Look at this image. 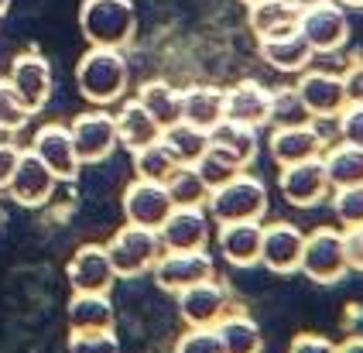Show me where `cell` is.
<instances>
[{
  "mask_svg": "<svg viewBox=\"0 0 363 353\" xmlns=\"http://www.w3.org/2000/svg\"><path fill=\"white\" fill-rule=\"evenodd\" d=\"M247 21H250V31L257 35V42H264V38H281V35L298 31L302 11L291 0H261L247 7Z\"/></svg>",
  "mask_w": 363,
  "mask_h": 353,
  "instance_id": "cell-22",
  "label": "cell"
},
{
  "mask_svg": "<svg viewBox=\"0 0 363 353\" xmlns=\"http://www.w3.org/2000/svg\"><path fill=\"white\" fill-rule=\"evenodd\" d=\"M182 121L213 130V127L226 121V89L220 86H189L182 89Z\"/></svg>",
  "mask_w": 363,
  "mask_h": 353,
  "instance_id": "cell-23",
  "label": "cell"
},
{
  "mask_svg": "<svg viewBox=\"0 0 363 353\" xmlns=\"http://www.w3.org/2000/svg\"><path fill=\"white\" fill-rule=\"evenodd\" d=\"M298 11H305V7H315V4H325V0H291Z\"/></svg>",
  "mask_w": 363,
  "mask_h": 353,
  "instance_id": "cell-46",
  "label": "cell"
},
{
  "mask_svg": "<svg viewBox=\"0 0 363 353\" xmlns=\"http://www.w3.org/2000/svg\"><path fill=\"white\" fill-rule=\"evenodd\" d=\"M278 192H281V199L288 206L298 209H312L325 203L333 196L329 175H325V162L323 158H308V162L281 165L278 168Z\"/></svg>",
  "mask_w": 363,
  "mask_h": 353,
  "instance_id": "cell-7",
  "label": "cell"
},
{
  "mask_svg": "<svg viewBox=\"0 0 363 353\" xmlns=\"http://www.w3.org/2000/svg\"><path fill=\"white\" fill-rule=\"evenodd\" d=\"M302 247H305V233L295 223H267L261 240V264L274 274H291L302 264Z\"/></svg>",
  "mask_w": 363,
  "mask_h": 353,
  "instance_id": "cell-18",
  "label": "cell"
},
{
  "mask_svg": "<svg viewBox=\"0 0 363 353\" xmlns=\"http://www.w3.org/2000/svg\"><path fill=\"white\" fill-rule=\"evenodd\" d=\"M113 121H117L121 147H127V151H138V147H144V145H155V141L162 138V124H158V121H155V117L144 110L138 96L117 106Z\"/></svg>",
  "mask_w": 363,
  "mask_h": 353,
  "instance_id": "cell-25",
  "label": "cell"
},
{
  "mask_svg": "<svg viewBox=\"0 0 363 353\" xmlns=\"http://www.w3.org/2000/svg\"><path fill=\"white\" fill-rule=\"evenodd\" d=\"M323 162H325V175H329V186L333 189L363 186V147L360 145L340 141V145L325 147Z\"/></svg>",
  "mask_w": 363,
  "mask_h": 353,
  "instance_id": "cell-29",
  "label": "cell"
},
{
  "mask_svg": "<svg viewBox=\"0 0 363 353\" xmlns=\"http://www.w3.org/2000/svg\"><path fill=\"white\" fill-rule=\"evenodd\" d=\"M223 353H264V332L247 312L230 309L216 323Z\"/></svg>",
  "mask_w": 363,
  "mask_h": 353,
  "instance_id": "cell-27",
  "label": "cell"
},
{
  "mask_svg": "<svg viewBox=\"0 0 363 353\" xmlns=\"http://www.w3.org/2000/svg\"><path fill=\"white\" fill-rule=\"evenodd\" d=\"M35 117V110L18 96V89L11 86V79H0V130L4 134H18L28 127V121Z\"/></svg>",
  "mask_w": 363,
  "mask_h": 353,
  "instance_id": "cell-36",
  "label": "cell"
},
{
  "mask_svg": "<svg viewBox=\"0 0 363 353\" xmlns=\"http://www.w3.org/2000/svg\"><path fill=\"white\" fill-rule=\"evenodd\" d=\"M11 86L18 89V96L38 113L52 96V62L38 52H21L11 62Z\"/></svg>",
  "mask_w": 363,
  "mask_h": 353,
  "instance_id": "cell-20",
  "label": "cell"
},
{
  "mask_svg": "<svg viewBox=\"0 0 363 353\" xmlns=\"http://www.w3.org/2000/svg\"><path fill=\"white\" fill-rule=\"evenodd\" d=\"M65 274H69L72 291H103V295H110L113 281H117V271L110 264L106 244H82L72 254Z\"/></svg>",
  "mask_w": 363,
  "mask_h": 353,
  "instance_id": "cell-17",
  "label": "cell"
},
{
  "mask_svg": "<svg viewBox=\"0 0 363 353\" xmlns=\"http://www.w3.org/2000/svg\"><path fill=\"white\" fill-rule=\"evenodd\" d=\"M267 117H271V89L267 86L243 79L226 89V121L261 130L267 127Z\"/></svg>",
  "mask_w": 363,
  "mask_h": 353,
  "instance_id": "cell-21",
  "label": "cell"
},
{
  "mask_svg": "<svg viewBox=\"0 0 363 353\" xmlns=\"http://www.w3.org/2000/svg\"><path fill=\"white\" fill-rule=\"evenodd\" d=\"M55 186H59L55 172L45 165L35 151L24 147L18 158V168H14V175H11V182H7V196H11L18 206L38 209L55 196Z\"/></svg>",
  "mask_w": 363,
  "mask_h": 353,
  "instance_id": "cell-9",
  "label": "cell"
},
{
  "mask_svg": "<svg viewBox=\"0 0 363 353\" xmlns=\"http://www.w3.org/2000/svg\"><path fill=\"white\" fill-rule=\"evenodd\" d=\"M240 4H247V7H250V4H261V0H240Z\"/></svg>",
  "mask_w": 363,
  "mask_h": 353,
  "instance_id": "cell-49",
  "label": "cell"
},
{
  "mask_svg": "<svg viewBox=\"0 0 363 353\" xmlns=\"http://www.w3.org/2000/svg\"><path fill=\"white\" fill-rule=\"evenodd\" d=\"M333 213L343 227H363V186L333 189Z\"/></svg>",
  "mask_w": 363,
  "mask_h": 353,
  "instance_id": "cell-37",
  "label": "cell"
},
{
  "mask_svg": "<svg viewBox=\"0 0 363 353\" xmlns=\"http://www.w3.org/2000/svg\"><path fill=\"white\" fill-rule=\"evenodd\" d=\"M288 353H336V343L329 336H323V332H298L291 340Z\"/></svg>",
  "mask_w": 363,
  "mask_h": 353,
  "instance_id": "cell-41",
  "label": "cell"
},
{
  "mask_svg": "<svg viewBox=\"0 0 363 353\" xmlns=\"http://www.w3.org/2000/svg\"><path fill=\"white\" fill-rule=\"evenodd\" d=\"M79 31L93 48H127L138 35L134 0H82Z\"/></svg>",
  "mask_w": 363,
  "mask_h": 353,
  "instance_id": "cell-2",
  "label": "cell"
},
{
  "mask_svg": "<svg viewBox=\"0 0 363 353\" xmlns=\"http://www.w3.org/2000/svg\"><path fill=\"white\" fill-rule=\"evenodd\" d=\"M261 240H264L261 220L220 223V230H216V247H220L223 261L233 264V268H257L261 264Z\"/></svg>",
  "mask_w": 363,
  "mask_h": 353,
  "instance_id": "cell-19",
  "label": "cell"
},
{
  "mask_svg": "<svg viewBox=\"0 0 363 353\" xmlns=\"http://www.w3.org/2000/svg\"><path fill=\"white\" fill-rule=\"evenodd\" d=\"M343 244H346L350 271H363V227H346L343 230Z\"/></svg>",
  "mask_w": 363,
  "mask_h": 353,
  "instance_id": "cell-42",
  "label": "cell"
},
{
  "mask_svg": "<svg viewBox=\"0 0 363 353\" xmlns=\"http://www.w3.org/2000/svg\"><path fill=\"white\" fill-rule=\"evenodd\" d=\"M312 45L305 42L302 31H291V35H281V38H264L261 42V59L271 69L278 72H288V76H298L312 65Z\"/></svg>",
  "mask_w": 363,
  "mask_h": 353,
  "instance_id": "cell-24",
  "label": "cell"
},
{
  "mask_svg": "<svg viewBox=\"0 0 363 353\" xmlns=\"http://www.w3.org/2000/svg\"><path fill=\"white\" fill-rule=\"evenodd\" d=\"M209 145L233 155L243 168L250 165L257 155H261V138H257V127H243L233 121H220V124L209 130Z\"/></svg>",
  "mask_w": 363,
  "mask_h": 353,
  "instance_id": "cell-28",
  "label": "cell"
},
{
  "mask_svg": "<svg viewBox=\"0 0 363 353\" xmlns=\"http://www.w3.org/2000/svg\"><path fill=\"white\" fill-rule=\"evenodd\" d=\"M69 130H72V145L79 151L82 165H100V162H106L121 147L117 121H113V113L106 106H93V110L79 113L69 124Z\"/></svg>",
  "mask_w": 363,
  "mask_h": 353,
  "instance_id": "cell-6",
  "label": "cell"
},
{
  "mask_svg": "<svg viewBox=\"0 0 363 353\" xmlns=\"http://www.w3.org/2000/svg\"><path fill=\"white\" fill-rule=\"evenodd\" d=\"M336 353H363V336H346L343 343H336Z\"/></svg>",
  "mask_w": 363,
  "mask_h": 353,
  "instance_id": "cell-45",
  "label": "cell"
},
{
  "mask_svg": "<svg viewBox=\"0 0 363 353\" xmlns=\"http://www.w3.org/2000/svg\"><path fill=\"white\" fill-rule=\"evenodd\" d=\"M325 138L315 124L302 127H271L267 138V155L274 158V165H295V162H308V158H323L325 155Z\"/></svg>",
  "mask_w": 363,
  "mask_h": 353,
  "instance_id": "cell-15",
  "label": "cell"
},
{
  "mask_svg": "<svg viewBox=\"0 0 363 353\" xmlns=\"http://www.w3.org/2000/svg\"><path fill=\"white\" fill-rule=\"evenodd\" d=\"M298 271H302L308 281H315V285H336L346 271H350L343 230L315 227L312 233H305L302 264H298Z\"/></svg>",
  "mask_w": 363,
  "mask_h": 353,
  "instance_id": "cell-5",
  "label": "cell"
},
{
  "mask_svg": "<svg viewBox=\"0 0 363 353\" xmlns=\"http://www.w3.org/2000/svg\"><path fill=\"white\" fill-rule=\"evenodd\" d=\"M336 124H340V141H350V145L363 147V103H350L336 117Z\"/></svg>",
  "mask_w": 363,
  "mask_h": 353,
  "instance_id": "cell-40",
  "label": "cell"
},
{
  "mask_svg": "<svg viewBox=\"0 0 363 353\" xmlns=\"http://www.w3.org/2000/svg\"><path fill=\"white\" fill-rule=\"evenodd\" d=\"M343 83H346V96H350V103H363V59H357V62L346 69Z\"/></svg>",
  "mask_w": 363,
  "mask_h": 353,
  "instance_id": "cell-44",
  "label": "cell"
},
{
  "mask_svg": "<svg viewBox=\"0 0 363 353\" xmlns=\"http://www.w3.org/2000/svg\"><path fill=\"white\" fill-rule=\"evenodd\" d=\"M69 353H121V340L113 330L69 332Z\"/></svg>",
  "mask_w": 363,
  "mask_h": 353,
  "instance_id": "cell-39",
  "label": "cell"
},
{
  "mask_svg": "<svg viewBox=\"0 0 363 353\" xmlns=\"http://www.w3.org/2000/svg\"><path fill=\"white\" fill-rule=\"evenodd\" d=\"M168 196L175 206H206L209 203V186L202 182V175L196 172V165H179L168 175Z\"/></svg>",
  "mask_w": 363,
  "mask_h": 353,
  "instance_id": "cell-34",
  "label": "cell"
},
{
  "mask_svg": "<svg viewBox=\"0 0 363 353\" xmlns=\"http://www.w3.org/2000/svg\"><path fill=\"white\" fill-rule=\"evenodd\" d=\"M302 124H315V117L305 106L298 86H278V89H271V117H267V127H302Z\"/></svg>",
  "mask_w": 363,
  "mask_h": 353,
  "instance_id": "cell-32",
  "label": "cell"
},
{
  "mask_svg": "<svg viewBox=\"0 0 363 353\" xmlns=\"http://www.w3.org/2000/svg\"><path fill=\"white\" fill-rule=\"evenodd\" d=\"M298 31L305 35V42L312 45V52H336L350 42V21H346V7H340L336 0H325L315 7H305Z\"/></svg>",
  "mask_w": 363,
  "mask_h": 353,
  "instance_id": "cell-11",
  "label": "cell"
},
{
  "mask_svg": "<svg viewBox=\"0 0 363 353\" xmlns=\"http://www.w3.org/2000/svg\"><path fill=\"white\" fill-rule=\"evenodd\" d=\"M340 7H346V11H357V7H363V0H336Z\"/></svg>",
  "mask_w": 363,
  "mask_h": 353,
  "instance_id": "cell-47",
  "label": "cell"
},
{
  "mask_svg": "<svg viewBox=\"0 0 363 353\" xmlns=\"http://www.w3.org/2000/svg\"><path fill=\"white\" fill-rule=\"evenodd\" d=\"M295 86H298L305 106L312 110L315 121H336L350 106L346 83H343V76H336V72H325V69H312L308 65L305 72H298V83Z\"/></svg>",
  "mask_w": 363,
  "mask_h": 353,
  "instance_id": "cell-10",
  "label": "cell"
},
{
  "mask_svg": "<svg viewBox=\"0 0 363 353\" xmlns=\"http://www.w3.org/2000/svg\"><path fill=\"white\" fill-rule=\"evenodd\" d=\"M209 209L206 206H175L162 223L158 237H162L164 250H209Z\"/></svg>",
  "mask_w": 363,
  "mask_h": 353,
  "instance_id": "cell-14",
  "label": "cell"
},
{
  "mask_svg": "<svg viewBox=\"0 0 363 353\" xmlns=\"http://www.w3.org/2000/svg\"><path fill=\"white\" fill-rule=\"evenodd\" d=\"M162 237L158 230L138 227V223H123L110 240H106V254L110 264L117 271V278H141L151 274L158 257H162Z\"/></svg>",
  "mask_w": 363,
  "mask_h": 353,
  "instance_id": "cell-4",
  "label": "cell"
},
{
  "mask_svg": "<svg viewBox=\"0 0 363 353\" xmlns=\"http://www.w3.org/2000/svg\"><path fill=\"white\" fill-rule=\"evenodd\" d=\"M196 172L202 175V182L209 186V192H213V189L226 186L237 172H243V165L233 158V155H226V151H220V147L209 145V147H206V155L196 162Z\"/></svg>",
  "mask_w": 363,
  "mask_h": 353,
  "instance_id": "cell-35",
  "label": "cell"
},
{
  "mask_svg": "<svg viewBox=\"0 0 363 353\" xmlns=\"http://www.w3.org/2000/svg\"><path fill=\"white\" fill-rule=\"evenodd\" d=\"M28 151H35L45 165L55 172V179L59 182H76L79 179V151L72 145V130L65 124H45L35 130V138H31V145Z\"/></svg>",
  "mask_w": 363,
  "mask_h": 353,
  "instance_id": "cell-12",
  "label": "cell"
},
{
  "mask_svg": "<svg viewBox=\"0 0 363 353\" xmlns=\"http://www.w3.org/2000/svg\"><path fill=\"white\" fill-rule=\"evenodd\" d=\"M7 7H11V0H0V18L7 14Z\"/></svg>",
  "mask_w": 363,
  "mask_h": 353,
  "instance_id": "cell-48",
  "label": "cell"
},
{
  "mask_svg": "<svg viewBox=\"0 0 363 353\" xmlns=\"http://www.w3.org/2000/svg\"><path fill=\"white\" fill-rule=\"evenodd\" d=\"M162 141L179 158V165H196L202 155H206V147H209V130L189 124V121H179V124L164 127Z\"/></svg>",
  "mask_w": 363,
  "mask_h": 353,
  "instance_id": "cell-31",
  "label": "cell"
},
{
  "mask_svg": "<svg viewBox=\"0 0 363 353\" xmlns=\"http://www.w3.org/2000/svg\"><path fill=\"white\" fill-rule=\"evenodd\" d=\"M138 100H141L144 110L162 124V130L182 121V93L172 83H164V79H147V83H141Z\"/></svg>",
  "mask_w": 363,
  "mask_h": 353,
  "instance_id": "cell-30",
  "label": "cell"
},
{
  "mask_svg": "<svg viewBox=\"0 0 363 353\" xmlns=\"http://www.w3.org/2000/svg\"><path fill=\"white\" fill-rule=\"evenodd\" d=\"M172 209H175V203H172V196H168V189L162 182L134 179L127 186V192H123V216H127V223L162 230V223L168 220Z\"/></svg>",
  "mask_w": 363,
  "mask_h": 353,
  "instance_id": "cell-16",
  "label": "cell"
},
{
  "mask_svg": "<svg viewBox=\"0 0 363 353\" xmlns=\"http://www.w3.org/2000/svg\"><path fill=\"white\" fill-rule=\"evenodd\" d=\"M130 86V65L121 48H86L76 62V89L93 106L121 103Z\"/></svg>",
  "mask_w": 363,
  "mask_h": 353,
  "instance_id": "cell-1",
  "label": "cell"
},
{
  "mask_svg": "<svg viewBox=\"0 0 363 353\" xmlns=\"http://www.w3.org/2000/svg\"><path fill=\"white\" fill-rule=\"evenodd\" d=\"M226 312H230V291L216 274L179 291V315L185 326H216Z\"/></svg>",
  "mask_w": 363,
  "mask_h": 353,
  "instance_id": "cell-13",
  "label": "cell"
},
{
  "mask_svg": "<svg viewBox=\"0 0 363 353\" xmlns=\"http://www.w3.org/2000/svg\"><path fill=\"white\" fill-rule=\"evenodd\" d=\"M175 353H223L220 332L216 326H185L175 340Z\"/></svg>",
  "mask_w": 363,
  "mask_h": 353,
  "instance_id": "cell-38",
  "label": "cell"
},
{
  "mask_svg": "<svg viewBox=\"0 0 363 353\" xmlns=\"http://www.w3.org/2000/svg\"><path fill=\"white\" fill-rule=\"evenodd\" d=\"M69 330L93 332L113 330V302L103 291H72L69 298Z\"/></svg>",
  "mask_w": 363,
  "mask_h": 353,
  "instance_id": "cell-26",
  "label": "cell"
},
{
  "mask_svg": "<svg viewBox=\"0 0 363 353\" xmlns=\"http://www.w3.org/2000/svg\"><path fill=\"white\" fill-rule=\"evenodd\" d=\"M134 155V179H144V182H168V175L179 168V158L168 151L162 138L155 141V145H144L138 151H130Z\"/></svg>",
  "mask_w": 363,
  "mask_h": 353,
  "instance_id": "cell-33",
  "label": "cell"
},
{
  "mask_svg": "<svg viewBox=\"0 0 363 353\" xmlns=\"http://www.w3.org/2000/svg\"><path fill=\"white\" fill-rule=\"evenodd\" d=\"M151 274H155V285L162 291L179 295V291L213 278L216 274V261H213L209 250H162V257H158Z\"/></svg>",
  "mask_w": 363,
  "mask_h": 353,
  "instance_id": "cell-8",
  "label": "cell"
},
{
  "mask_svg": "<svg viewBox=\"0 0 363 353\" xmlns=\"http://www.w3.org/2000/svg\"><path fill=\"white\" fill-rule=\"evenodd\" d=\"M206 209H209V216H213L216 227L220 223H240V220H261L264 223V216L271 209V199H267V186H264L257 175H250L243 168L226 186L209 192Z\"/></svg>",
  "mask_w": 363,
  "mask_h": 353,
  "instance_id": "cell-3",
  "label": "cell"
},
{
  "mask_svg": "<svg viewBox=\"0 0 363 353\" xmlns=\"http://www.w3.org/2000/svg\"><path fill=\"white\" fill-rule=\"evenodd\" d=\"M18 158H21V147L0 138V189H7L11 175H14V168H18Z\"/></svg>",
  "mask_w": 363,
  "mask_h": 353,
  "instance_id": "cell-43",
  "label": "cell"
}]
</instances>
